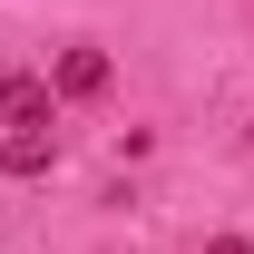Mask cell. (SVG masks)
Masks as SVG:
<instances>
[{"instance_id":"277c9868","label":"cell","mask_w":254,"mask_h":254,"mask_svg":"<svg viewBox=\"0 0 254 254\" xmlns=\"http://www.w3.org/2000/svg\"><path fill=\"white\" fill-rule=\"evenodd\" d=\"M205 254H254V245H245V235H215V245H205Z\"/></svg>"},{"instance_id":"7a4b0ae2","label":"cell","mask_w":254,"mask_h":254,"mask_svg":"<svg viewBox=\"0 0 254 254\" xmlns=\"http://www.w3.org/2000/svg\"><path fill=\"white\" fill-rule=\"evenodd\" d=\"M0 166H10V176H49V166H59V137H49V127H10V137H0Z\"/></svg>"},{"instance_id":"3957f363","label":"cell","mask_w":254,"mask_h":254,"mask_svg":"<svg viewBox=\"0 0 254 254\" xmlns=\"http://www.w3.org/2000/svg\"><path fill=\"white\" fill-rule=\"evenodd\" d=\"M0 118H10V127H49V78H30V68L0 78Z\"/></svg>"},{"instance_id":"6da1fadb","label":"cell","mask_w":254,"mask_h":254,"mask_svg":"<svg viewBox=\"0 0 254 254\" xmlns=\"http://www.w3.org/2000/svg\"><path fill=\"white\" fill-rule=\"evenodd\" d=\"M108 49H59V78H49V98H108Z\"/></svg>"}]
</instances>
